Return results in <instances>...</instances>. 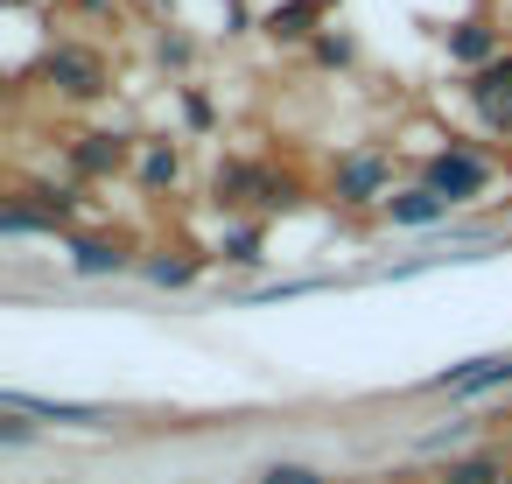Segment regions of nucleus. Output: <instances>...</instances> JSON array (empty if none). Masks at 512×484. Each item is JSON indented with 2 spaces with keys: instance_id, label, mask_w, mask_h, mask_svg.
Here are the masks:
<instances>
[{
  "instance_id": "nucleus-9",
  "label": "nucleus",
  "mask_w": 512,
  "mask_h": 484,
  "mask_svg": "<svg viewBox=\"0 0 512 484\" xmlns=\"http://www.w3.org/2000/svg\"><path fill=\"white\" fill-rule=\"evenodd\" d=\"M78 267H85V274H106V267H120V246H106V239H85V246H78Z\"/></svg>"
},
{
  "instance_id": "nucleus-12",
  "label": "nucleus",
  "mask_w": 512,
  "mask_h": 484,
  "mask_svg": "<svg viewBox=\"0 0 512 484\" xmlns=\"http://www.w3.org/2000/svg\"><path fill=\"white\" fill-rule=\"evenodd\" d=\"M267 484H323L316 470H267Z\"/></svg>"
},
{
  "instance_id": "nucleus-3",
  "label": "nucleus",
  "mask_w": 512,
  "mask_h": 484,
  "mask_svg": "<svg viewBox=\"0 0 512 484\" xmlns=\"http://www.w3.org/2000/svg\"><path fill=\"white\" fill-rule=\"evenodd\" d=\"M50 78H57V85H64L71 99H92L106 71H99V57H78V50H57V57H50Z\"/></svg>"
},
{
  "instance_id": "nucleus-7",
  "label": "nucleus",
  "mask_w": 512,
  "mask_h": 484,
  "mask_svg": "<svg viewBox=\"0 0 512 484\" xmlns=\"http://www.w3.org/2000/svg\"><path fill=\"white\" fill-rule=\"evenodd\" d=\"M337 190H344V197H351V204H365V197H372V190H379V162H372V155H365V162H351V169H344V176H337Z\"/></svg>"
},
{
  "instance_id": "nucleus-6",
  "label": "nucleus",
  "mask_w": 512,
  "mask_h": 484,
  "mask_svg": "<svg viewBox=\"0 0 512 484\" xmlns=\"http://www.w3.org/2000/svg\"><path fill=\"white\" fill-rule=\"evenodd\" d=\"M491 379H512V358H477L470 372H449L442 386L449 393H470V386H491Z\"/></svg>"
},
{
  "instance_id": "nucleus-2",
  "label": "nucleus",
  "mask_w": 512,
  "mask_h": 484,
  "mask_svg": "<svg viewBox=\"0 0 512 484\" xmlns=\"http://www.w3.org/2000/svg\"><path fill=\"white\" fill-rule=\"evenodd\" d=\"M470 99H477V113H484L491 127H505V134H512V57L484 64V71H477V85H470Z\"/></svg>"
},
{
  "instance_id": "nucleus-5",
  "label": "nucleus",
  "mask_w": 512,
  "mask_h": 484,
  "mask_svg": "<svg viewBox=\"0 0 512 484\" xmlns=\"http://www.w3.org/2000/svg\"><path fill=\"white\" fill-rule=\"evenodd\" d=\"M120 141L113 134H85V148H78V169H92V176H106V169H120Z\"/></svg>"
},
{
  "instance_id": "nucleus-13",
  "label": "nucleus",
  "mask_w": 512,
  "mask_h": 484,
  "mask_svg": "<svg viewBox=\"0 0 512 484\" xmlns=\"http://www.w3.org/2000/svg\"><path fill=\"white\" fill-rule=\"evenodd\" d=\"M449 477H456V484H491V470H484V463H463V470H449Z\"/></svg>"
},
{
  "instance_id": "nucleus-1",
  "label": "nucleus",
  "mask_w": 512,
  "mask_h": 484,
  "mask_svg": "<svg viewBox=\"0 0 512 484\" xmlns=\"http://www.w3.org/2000/svg\"><path fill=\"white\" fill-rule=\"evenodd\" d=\"M484 183H491V169H484L477 155H463V148H449V155L428 162V190H435L442 204H463V197H477Z\"/></svg>"
},
{
  "instance_id": "nucleus-4",
  "label": "nucleus",
  "mask_w": 512,
  "mask_h": 484,
  "mask_svg": "<svg viewBox=\"0 0 512 484\" xmlns=\"http://www.w3.org/2000/svg\"><path fill=\"white\" fill-rule=\"evenodd\" d=\"M386 204H393V218H400V225H435V218L449 211L435 190H407V197H386Z\"/></svg>"
},
{
  "instance_id": "nucleus-10",
  "label": "nucleus",
  "mask_w": 512,
  "mask_h": 484,
  "mask_svg": "<svg viewBox=\"0 0 512 484\" xmlns=\"http://www.w3.org/2000/svg\"><path fill=\"white\" fill-rule=\"evenodd\" d=\"M323 8H330V0H295L288 15H274V29H281V36H302V22H309V15H323Z\"/></svg>"
},
{
  "instance_id": "nucleus-8",
  "label": "nucleus",
  "mask_w": 512,
  "mask_h": 484,
  "mask_svg": "<svg viewBox=\"0 0 512 484\" xmlns=\"http://www.w3.org/2000/svg\"><path fill=\"white\" fill-rule=\"evenodd\" d=\"M449 50H456L463 64H477V57H491V29H484V22H463V29L449 36Z\"/></svg>"
},
{
  "instance_id": "nucleus-11",
  "label": "nucleus",
  "mask_w": 512,
  "mask_h": 484,
  "mask_svg": "<svg viewBox=\"0 0 512 484\" xmlns=\"http://www.w3.org/2000/svg\"><path fill=\"white\" fill-rule=\"evenodd\" d=\"M176 176V155H148V183H169Z\"/></svg>"
}]
</instances>
